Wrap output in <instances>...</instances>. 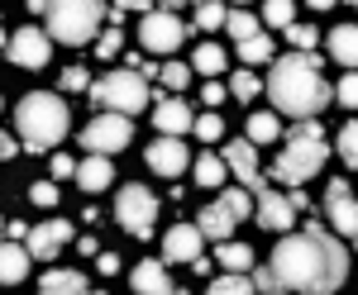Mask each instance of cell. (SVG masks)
<instances>
[{
    "label": "cell",
    "instance_id": "5bb4252c",
    "mask_svg": "<svg viewBox=\"0 0 358 295\" xmlns=\"http://www.w3.org/2000/svg\"><path fill=\"white\" fill-rule=\"evenodd\" d=\"M72 224L67 219H53V224H34L29 229V239H24V248H29V257H38V262H53L57 257V248L62 243H72Z\"/></svg>",
    "mask_w": 358,
    "mask_h": 295
},
{
    "label": "cell",
    "instance_id": "ab89813d",
    "mask_svg": "<svg viewBox=\"0 0 358 295\" xmlns=\"http://www.w3.org/2000/svg\"><path fill=\"white\" fill-rule=\"evenodd\" d=\"M120 48H124V38H120V29H110V33H101V43H96V53L106 57V62H110V57H120Z\"/></svg>",
    "mask_w": 358,
    "mask_h": 295
},
{
    "label": "cell",
    "instance_id": "6f0895ef",
    "mask_svg": "<svg viewBox=\"0 0 358 295\" xmlns=\"http://www.w3.org/2000/svg\"><path fill=\"white\" fill-rule=\"evenodd\" d=\"M349 5H358V0H349Z\"/></svg>",
    "mask_w": 358,
    "mask_h": 295
},
{
    "label": "cell",
    "instance_id": "e575fe53",
    "mask_svg": "<svg viewBox=\"0 0 358 295\" xmlns=\"http://www.w3.org/2000/svg\"><path fill=\"white\" fill-rule=\"evenodd\" d=\"M229 91H234L239 100H253V96L263 91V81L253 77V72H234V77H229Z\"/></svg>",
    "mask_w": 358,
    "mask_h": 295
},
{
    "label": "cell",
    "instance_id": "ffe728a7",
    "mask_svg": "<svg viewBox=\"0 0 358 295\" xmlns=\"http://www.w3.org/2000/svg\"><path fill=\"white\" fill-rule=\"evenodd\" d=\"M110 181H115V167H110V158L91 153L86 162H77V186H82V190H106Z\"/></svg>",
    "mask_w": 358,
    "mask_h": 295
},
{
    "label": "cell",
    "instance_id": "d6986e66",
    "mask_svg": "<svg viewBox=\"0 0 358 295\" xmlns=\"http://www.w3.org/2000/svg\"><path fill=\"white\" fill-rule=\"evenodd\" d=\"M29 276V248L24 243H0V286H20Z\"/></svg>",
    "mask_w": 358,
    "mask_h": 295
},
{
    "label": "cell",
    "instance_id": "d590c367",
    "mask_svg": "<svg viewBox=\"0 0 358 295\" xmlns=\"http://www.w3.org/2000/svg\"><path fill=\"white\" fill-rule=\"evenodd\" d=\"M292 15H296V5H292V0H268V10H263V20L277 24V29L292 24Z\"/></svg>",
    "mask_w": 358,
    "mask_h": 295
},
{
    "label": "cell",
    "instance_id": "74e56055",
    "mask_svg": "<svg viewBox=\"0 0 358 295\" xmlns=\"http://www.w3.org/2000/svg\"><path fill=\"white\" fill-rule=\"evenodd\" d=\"M253 291H258V295H287V291H282V281L273 276V267H253Z\"/></svg>",
    "mask_w": 358,
    "mask_h": 295
},
{
    "label": "cell",
    "instance_id": "484cf974",
    "mask_svg": "<svg viewBox=\"0 0 358 295\" xmlns=\"http://www.w3.org/2000/svg\"><path fill=\"white\" fill-rule=\"evenodd\" d=\"M224 62H229V57H224V48H215V43H201L196 57H192V67H196V72H206V77L224 72Z\"/></svg>",
    "mask_w": 358,
    "mask_h": 295
},
{
    "label": "cell",
    "instance_id": "ba28073f",
    "mask_svg": "<svg viewBox=\"0 0 358 295\" xmlns=\"http://www.w3.org/2000/svg\"><path fill=\"white\" fill-rule=\"evenodd\" d=\"M129 138H134V119L106 109V114H96V119L82 129V148H86V153L110 158V153H120V148H129Z\"/></svg>",
    "mask_w": 358,
    "mask_h": 295
},
{
    "label": "cell",
    "instance_id": "f546056e",
    "mask_svg": "<svg viewBox=\"0 0 358 295\" xmlns=\"http://www.w3.org/2000/svg\"><path fill=\"white\" fill-rule=\"evenodd\" d=\"M224 29H229V38H234V43H244V38L258 33V20L244 15V10H229V15H224Z\"/></svg>",
    "mask_w": 358,
    "mask_h": 295
},
{
    "label": "cell",
    "instance_id": "c3c4849f",
    "mask_svg": "<svg viewBox=\"0 0 358 295\" xmlns=\"http://www.w3.org/2000/svg\"><path fill=\"white\" fill-rule=\"evenodd\" d=\"M287 200H292V210H296V215H301V210H310V200H306V190H292Z\"/></svg>",
    "mask_w": 358,
    "mask_h": 295
},
{
    "label": "cell",
    "instance_id": "cb8c5ba5",
    "mask_svg": "<svg viewBox=\"0 0 358 295\" xmlns=\"http://www.w3.org/2000/svg\"><path fill=\"white\" fill-rule=\"evenodd\" d=\"M215 262H224V271H239V276L258 267V262H253V248H248V243H229V239L220 243V252H215Z\"/></svg>",
    "mask_w": 358,
    "mask_h": 295
},
{
    "label": "cell",
    "instance_id": "9c48e42d",
    "mask_svg": "<svg viewBox=\"0 0 358 295\" xmlns=\"http://www.w3.org/2000/svg\"><path fill=\"white\" fill-rule=\"evenodd\" d=\"M115 219L134 234V239H153V219H158V200L148 186H120L115 195Z\"/></svg>",
    "mask_w": 358,
    "mask_h": 295
},
{
    "label": "cell",
    "instance_id": "f35d334b",
    "mask_svg": "<svg viewBox=\"0 0 358 295\" xmlns=\"http://www.w3.org/2000/svg\"><path fill=\"white\" fill-rule=\"evenodd\" d=\"M339 100L349 109H358V72H344V81H339V91H334Z\"/></svg>",
    "mask_w": 358,
    "mask_h": 295
},
{
    "label": "cell",
    "instance_id": "277c9868",
    "mask_svg": "<svg viewBox=\"0 0 358 295\" xmlns=\"http://www.w3.org/2000/svg\"><path fill=\"white\" fill-rule=\"evenodd\" d=\"M325 158H330V148H325V129H320V119H296L292 134H287L282 158L273 162V176H277V181H287V186H301L306 176H315V172L325 167Z\"/></svg>",
    "mask_w": 358,
    "mask_h": 295
},
{
    "label": "cell",
    "instance_id": "3957f363",
    "mask_svg": "<svg viewBox=\"0 0 358 295\" xmlns=\"http://www.w3.org/2000/svg\"><path fill=\"white\" fill-rule=\"evenodd\" d=\"M15 124H20L24 148H34V153H38V148H57V143L67 138L72 114H67V105H62V96H53V91H34V96H24V100H20Z\"/></svg>",
    "mask_w": 358,
    "mask_h": 295
},
{
    "label": "cell",
    "instance_id": "e0dca14e",
    "mask_svg": "<svg viewBox=\"0 0 358 295\" xmlns=\"http://www.w3.org/2000/svg\"><path fill=\"white\" fill-rule=\"evenodd\" d=\"M201 229H196V224H172V229H167V239H163V257L167 262H187V267H192L196 257H201Z\"/></svg>",
    "mask_w": 358,
    "mask_h": 295
},
{
    "label": "cell",
    "instance_id": "4dcf8cb0",
    "mask_svg": "<svg viewBox=\"0 0 358 295\" xmlns=\"http://www.w3.org/2000/svg\"><path fill=\"white\" fill-rule=\"evenodd\" d=\"M239 57H244V62H273V38H268V33L244 38V43H239Z\"/></svg>",
    "mask_w": 358,
    "mask_h": 295
},
{
    "label": "cell",
    "instance_id": "d6a6232c",
    "mask_svg": "<svg viewBox=\"0 0 358 295\" xmlns=\"http://www.w3.org/2000/svg\"><path fill=\"white\" fill-rule=\"evenodd\" d=\"M163 86L167 91H187V86H192V67H187V62H167L163 67Z\"/></svg>",
    "mask_w": 358,
    "mask_h": 295
},
{
    "label": "cell",
    "instance_id": "9f6ffc18",
    "mask_svg": "<svg viewBox=\"0 0 358 295\" xmlns=\"http://www.w3.org/2000/svg\"><path fill=\"white\" fill-rule=\"evenodd\" d=\"M91 295H106V291H91Z\"/></svg>",
    "mask_w": 358,
    "mask_h": 295
},
{
    "label": "cell",
    "instance_id": "d4e9b609",
    "mask_svg": "<svg viewBox=\"0 0 358 295\" xmlns=\"http://www.w3.org/2000/svg\"><path fill=\"white\" fill-rule=\"evenodd\" d=\"M277 134H282V124H277L273 114H263V109L248 114V143H253V148H258V143H273Z\"/></svg>",
    "mask_w": 358,
    "mask_h": 295
},
{
    "label": "cell",
    "instance_id": "603a6c76",
    "mask_svg": "<svg viewBox=\"0 0 358 295\" xmlns=\"http://www.w3.org/2000/svg\"><path fill=\"white\" fill-rule=\"evenodd\" d=\"M330 57L344 62V67H358V24L330 29Z\"/></svg>",
    "mask_w": 358,
    "mask_h": 295
},
{
    "label": "cell",
    "instance_id": "681fc988",
    "mask_svg": "<svg viewBox=\"0 0 358 295\" xmlns=\"http://www.w3.org/2000/svg\"><path fill=\"white\" fill-rule=\"evenodd\" d=\"M15 153H20V148H15V143H10V138L0 134V162H10V158H15Z\"/></svg>",
    "mask_w": 358,
    "mask_h": 295
},
{
    "label": "cell",
    "instance_id": "8d00e7d4",
    "mask_svg": "<svg viewBox=\"0 0 358 295\" xmlns=\"http://www.w3.org/2000/svg\"><path fill=\"white\" fill-rule=\"evenodd\" d=\"M287 38H292V48H296V53H310L320 33H315L310 24H287Z\"/></svg>",
    "mask_w": 358,
    "mask_h": 295
},
{
    "label": "cell",
    "instance_id": "7dc6e473",
    "mask_svg": "<svg viewBox=\"0 0 358 295\" xmlns=\"http://www.w3.org/2000/svg\"><path fill=\"white\" fill-rule=\"evenodd\" d=\"M115 10H138V15H148L153 0H115Z\"/></svg>",
    "mask_w": 358,
    "mask_h": 295
},
{
    "label": "cell",
    "instance_id": "7bdbcfd3",
    "mask_svg": "<svg viewBox=\"0 0 358 295\" xmlns=\"http://www.w3.org/2000/svg\"><path fill=\"white\" fill-rule=\"evenodd\" d=\"M53 176H57V181H67V176H77V162L67 158V153H57V158H53Z\"/></svg>",
    "mask_w": 358,
    "mask_h": 295
},
{
    "label": "cell",
    "instance_id": "9a60e30c",
    "mask_svg": "<svg viewBox=\"0 0 358 295\" xmlns=\"http://www.w3.org/2000/svg\"><path fill=\"white\" fill-rule=\"evenodd\" d=\"M325 215H330V224L339 234H349V239L358 234V200L344 181H330V190H325Z\"/></svg>",
    "mask_w": 358,
    "mask_h": 295
},
{
    "label": "cell",
    "instance_id": "f6af8a7d",
    "mask_svg": "<svg viewBox=\"0 0 358 295\" xmlns=\"http://www.w3.org/2000/svg\"><path fill=\"white\" fill-rule=\"evenodd\" d=\"M96 267H101V276H115L120 257H115V252H96Z\"/></svg>",
    "mask_w": 358,
    "mask_h": 295
},
{
    "label": "cell",
    "instance_id": "60d3db41",
    "mask_svg": "<svg viewBox=\"0 0 358 295\" xmlns=\"http://www.w3.org/2000/svg\"><path fill=\"white\" fill-rule=\"evenodd\" d=\"M29 200L48 210V205H57V186H48V181H34V186H29Z\"/></svg>",
    "mask_w": 358,
    "mask_h": 295
},
{
    "label": "cell",
    "instance_id": "7c38bea8",
    "mask_svg": "<svg viewBox=\"0 0 358 295\" xmlns=\"http://www.w3.org/2000/svg\"><path fill=\"white\" fill-rule=\"evenodd\" d=\"M224 167L244 181L248 195H258V190H268V181H263V172H258V148L248 143V138H229V148H224Z\"/></svg>",
    "mask_w": 358,
    "mask_h": 295
},
{
    "label": "cell",
    "instance_id": "11a10c76",
    "mask_svg": "<svg viewBox=\"0 0 358 295\" xmlns=\"http://www.w3.org/2000/svg\"><path fill=\"white\" fill-rule=\"evenodd\" d=\"M234 5H248V0H234Z\"/></svg>",
    "mask_w": 358,
    "mask_h": 295
},
{
    "label": "cell",
    "instance_id": "ac0fdd59",
    "mask_svg": "<svg viewBox=\"0 0 358 295\" xmlns=\"http://www.w3.org/2000/svg\"><path fill=\"white\" fill-rule=\"evenodd\" d=\"M153 124H158V134H187L192 129V105L187 100H158V109H153Z\"/></svg>",
    "mask_w": 358,
    "mask_h": 295
},
{
    "label": "cell",
    "instance_id": "6da1fadb",
    "mask_svg": "<svg viewBox=\"0 0 358 295\" xmlns=\"http://www.w3.org/2000/svg\"><path fill=\"white\" fill-rule=\"evenodd\" d=\"M273 276L282 281V291L296 295H334L349 276V252L334 239L325 224L306 219L296 234H282V243L273 248Z\"/></svg>",
    "mask_w": 358,
    "mask_h": 295
},
{
    "label": "cell",
    "instance_id": "bcb514c9",
    "mask_svg": "<svg viewBox=\"0 0 358 295\" xmlns=\"http://www.w3.org/2000/svg\"><path fill=\"white\" fill-rule=\"evenodd\" d=\"M5 234H10V243H24V239H29V224H20V219H10V224H5Z\"/></svg>",
    "mask_w": 358,
    "mask_h": 295
},
{
    "label": "cell",
    "instance_id": "5b68a950",
    "mask_svg": "<svg viewBox=\"0 0 358 295\" xmlns=\"http://www.w3.org/2000/svg\"><path fill=\"white\" fill-rule=\"evenodd\" d=\"M106 5L101 0H48V38L53 43H91L101 33Z\"/></svg>",
    "mask_w": 358,
    "mask_h": 295
},
{
    "label": "cell",
    "instance_id": "91938a15",
    "mask_svg": "<svg viewBox=\"0 0 358 295\" xmlns=\"http://www.w3.org/2000/svg\"><path fill=\"white\" fill-rule=\"evenodd\" d=\"M0 33H5V29H0Z\"/></svg>",
    "mask_w": 358,
    "mask_h": 295
},
{
    "label": "cell",
    "instance_id": "b9f144b4",
    "mask_svg": "<svg viewBox=\"0 0 358 295\" xmlns=\"http://www.w3.org/2000/svg\"><path fill=\"white\" fill-rule=\"evenodd\" d=\"M62 91H86V86H91V77H86V67H67V72H62Z\"/></svg>",
    "mask_w": 358,
    "mask_h": 295
},
{
    "label": "cell",
    "instance_id": "1f68e13d",
    "mask_svg": "<svg viewBox=\"0 0 358 295\" xmlns=\"http://www.w3.org/2000/svg\"><path fill=\"white\" fill-rule=\"evenodd\" d=\"M339 158H344V167H354V172H358V119L339 129Z\"/></svg>",
    "mask_w": 358,
    "mask_h": 295
},
{
    "label": "cell",
    "instance_id": "4fadbf2b",
    "mask_svg": "<svg viewBox=\"0 0 358 295\" xmlns=\"http://www.w3.org/2000/svg\"><path fill=\"white\" fill-rule=\"evenodd\" d=\"M253 219H258L263 229H273V234H292L296 210H292L287 195H277V190H258V195H253Z\"/></svg>",
    "mask_w": 358,
    "mask_h": 295
},
{
    "label": "cell",
    "instance_id": "836d02e7",
    "mask_svg": "<svg viewBox=\"0 0 358 295\" xmlns=\"http://www.w3.org/2000/svg\"><path fill=\"white\" fill-rule=\"evenodd\" d=\"M192 129H196L201 143H215V138L224 134V119H220V114H201V119H192Z\"/></svg>",
    "mask_w": 358,
    "mask_h": 295
},
{
    "label": "cell",
    "instance_id": "2e32d148",
    "mask_svg": "<svg viewBox=\"0 0 358 295\" xmlns=\"http://www.w3.org/2000/svg\"><path fill=\"white\" fill-rule=\"evenodd\" d=\"M143 158H148V167H153L158 176H182V172H187V158H192V153H187V143H182V138L163 134V138H153V148H148Z\"/></svg>",
    "mask_w": 358,
    "mask_h": 295
},
{
    "label": "cell",
    "instance_id": "f907efd6",
    "mask_svg": "<svg viewBox=\"0 0 358 295\" xmlns=\"http://www.w3.org/2000/svg\"><path fill=\"white\" fill-rule=\"evenodd\" d=\"M29 10H34V15H48V0H24Z\"/></svg>",
    "mask_w": 358,
    "mask_h": 295
},
{
    "label": "cell",
    "instance_id": "83f0119b",
    "mask_svg": "<svg viewBox=\"0 0 358 295\" xmlns=\"http://www.w3.org/2000/svg\"><path fill=\"white\" fill-rule=\"evenodd\" d=\"M196 186H224V158L206 153V158L196 162Z\"/></svg>",
    "mask_w": 358,
    "mask_h": 295
},
{
    "label": "cell",
    "instance_id": "8fae6325",
    "mask_svg": "<svg viewBox=\"0 0 358 295\" xmlns=\"http://www.w3.org/2000/svg\"><path fill=\"white\" fill-rule=\"evenodd\" d=\"M5 53H10L15 67H43V62L53 57V38H48V29L24 24V29H15V33H10Z\"/></svg>",
    "mask_w": 358,
    "mask_h": 295
},
{
    "label": "cell",
    "instance_id": "680465c9",
    "mask_svg": "<svg viewBox=\"0 0 358 295\" xmlns=\"http://www.w3.org/2000/svg\"><path fill=\"white\" fill-rule=\"evenodd\" d=\"M354 243H358V234H354Z\"/></svg>",
    "mask_w": 358,
    "mask_h": 295
},
{
    "label": "cell",
    "instance_id": "816d5d0a",
    "mask_svg": "<svg viewBox=\"0 0 358 295\" xmlns=\"http://www.w3.org/2000/svg\"><path fill=\"white\" fill-rule=\"evenodd\" d=\"M306 5H310V10H330L334 0H306Z\"/></svg>",
    "mask_w": 358,
    "mask_h": 295
},
{
    "label": "cell",
    "instance_id": "f1b7e54d",
    "mask_svg": "<svg viewBox=\"0 0 358 295\" xmlns=\"http://www.w3.org/2000/svg\"><path fill=\"white\" fill-rule=\"evenodd\" d=\"M224 15L220 0H196V29H224Z\"/></svg>",
    "mask_w": 358,
    "mask_h": 295
},
{
    "label": "cell",
    "instance_id": "7a4b0ae2",
    "mask_svg": "<svg viewBox=\"0 0 358 295\" xmlns=\"http://www.w3.org/2000/svg\"><path fill=\"white\" fill-rule=\"evenodd\" d=\"M268 96L277 109H287L292 119H315L320 109L330 105V86L320 77V57L315 53H292L277 57L273 72H268Z\"/></svg>",
    "mask_w": 358,
    "mask_h": 295
},
{
    "label": "cell",
    "instance_id": "8992f818",
    "mask_svg": "<svg viewBox=\"0 0 358 295\" xmlns=\"http://www.w3.org/2000/svg\"><path fill=\"white\" fill-rule=\"evenodd\" d=\"M91 96H96L101 109H115V114H138V109H148V100H153L148 81L138 77V72H129V67L101 77L96 86H91Z\"/></svg>",
    "mask_w": 358,
    "mask_h": 295
},
{
    "label": "cell",
    "instance_id": "52a82bcc",
    "mask_svg": "<svg viewBox=\"0 0 358 295\" xmlns=\"http://www.w3.org/2000/svg\"><path fill=\"white\" fill-rule=\"evenodd\" d=\"M248 215H253V195H248L244 186H229L215 205H206V210L196 215V229H201V239L224 243V239H229V229L244 224Z\"/></svg>",
    "mask_w": 358,
    "mask_h": 295
},
{
    "label": "cell",
    "instance_id": "ee69618b",
    "mask_svg": "<svg viewBox=\"0 0 358 295\" xmlns=\"http://www.w3.org/2000/svg\"><path fill=\"white\" fill-rule=\"evenodd\" d=\"M201 105H224V86H220V81H206V91H201Z\"/></svg>",
    "mask_w": 358,
    "mask_h": 295
},
{
    "label": "cell",
    "instance_id": "db71d44e",
    "mask_svg": "<svg viewBox=\"0 0 358 295\" xmlns=\"http://www.w3.org/2000/svg\"><path fill=\"white\" fill-rule=\"evenodd\" d=\"M172 295H192V291H177V286H172Z\"/></svg>",
    "mask_w": 358,
    "mask_h": 295
},
{
    "label": "cell",
    "instance_id": "4316f807",
    "mask_svg": "<svg viewBox=\"0 0 358 295\" xmlns=\"http://www.w3.org/2000/svg\"><path fill=\"white\" fill-rule=\"evenodd\" d=\"M206 295H258V291H253V281H244L239 271H224V276L210 281V291H206Z\"/></svg>",
    "mask_w": 358,
    "mask_h": 295
},
{
    "label": "cell",
    "instance_id": "7402d4cb",
    "mask_svg": "<svg viewBox=\"0 0 358 295\" xmlns=\"http://www.w3.org/2000/svg\"><path fill=\"white\" fill-rule=\"evenodd\" d=\"M134 291L138 295H172V281H167V267L163 262H138L134 267Z\"/></svg>",
    "mask_w": 358,
    "mask_h": 295
},
{
    "label": "cell",
    "instance_id": "30bf717a",
    "mask_svg": "<svg viewBox=\"0 0 358 295\" xmlns=\"http://www.w3.org/2000/svg\"><path fill=\"white\" fill-rule=\"evenodd\" d=\"M138 38H143L148 53H177L182 38H187V24H182L172 10H148V15L138 20Z\"/></svg>",
    "mask_w": 358,
    "mask_h": 295
},
{
    "label": "cell",
    "instance_id": "f5cc1de1",
    "mask_svg": "<svg viewBox=\"0 0 358 295\" xmlns=\"http://www.w3.org/2000/svg\"><path fill=\"white\" fill-rule=\"evenodd\" d=\"M163 10H177V5H192V0H158Z\"/></svg>",
    "mask_w": 358,
    "mask_h": 295
},
{
    "label": "cell",
    "instance_id": "44dd1931",
    "mask_svg": "<svg viewBox=\"0 0 358 295\" xmlns=\"http://www.w3.org/2000/svg\"><path fill=\"white\" fill-rule=\"evenodd\" d=\"M38 295H91V286H86L82 271L57 267V271H48V276L38 281Z\"/></svg>",
    "mask_w": 358,
    "mask_h": 295
}]
</instances>
